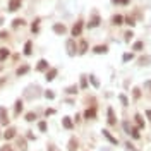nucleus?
<instances>
[{"label":"nucleus","mask_w":151,"mask_h":151,"mask_svg":"<svg viewBox=\"0 0 151 151\" xmlns=\"http://www.w3.org/2000/svg\"><path fill=\"white\" fill-rule=\"evenodd\" d=\"M65 48H67V55H69V57H74L76 53H77V45H76V39H74V38L67 39Z\"/></svg>","instance_id":"1"},{"label":"nucleus","mask_w":151,"mask_h":151,"mask_svg":"<svg viewBox=\"0 0 151 151\" xmlns=\"http://www.w3.org/2000/svg\"><path fill=\"white\" fill-rule=\"evenodd\" d=\"M107 122H108L110 127H117V117H115V110L112 107L107 108Z\"/></svg>","instance_id":"2"},{"label":"nucleus","mask_w":151,"mask_h":151,"mask_svg":"<svg viewBox=\"0 0 151 151\" xmlns=\"http://www.w3.org/2000/svg\"><path fill=\"white\" fill-rule=\"evenodd\" d=\"M101 134H103V137H105V139H107L110 144H113V146H117V144H118V139H117L115 136H112V132L108 131V129H103V131H101Z\"/></svg>","instance_id":"3"},{"label":"nucleus","mask_w":151,"mask_h":151,"mask_svg":"<svg viewBox=\"0 0 151 151\" xmlns=\"http://www.w3.org/2000/svg\"><path fill=\"white\" fill-rule=\"evenodd\" d=\"M82 26H84L82 19H79V21L76 22L74 26H72V36H74V39H76L77 36H81V33H82Z\"/></svg>","instance_id":"4"},{"label":"nucleus","mask_w":151,"mask_h":151,"mask_svg":"<svg viewBox=\"0 0 151 151\" xmlns=\"http://www.w3.org/2000/svg\"><path fill=\"white\" fill-rule=\"evenodd\" d=\"M17 136V129L16 127H9V129H5V132L2 134V137L5 139V141H10V139H14Z\"/></svg>","instance_id":"5"},{"label":"nucleus","mask_w":151,"mask_h":151,"mask_svg":"<svg viewBox=\"0 0 151 151\" xmlns=\"http://www.w3.org/2000/svg\"><path fill=\"white\" fill-rule=\"evenodd\" d=\"M0 124L2 125H9V113L5 107H0Z\"/></svg>","instance_id":"6"},{"label":"nucleus","mask_w":151,"mask_h":151,"mask_svg":"<svg viewBox=\"0 0 151 151\" xmlns=\"http://www.w3.org/2000/svg\"><path fill=\"white\" fill-rule=\"evenodd\" d=\"M65 31H67L65 24H62V22H55V24H53V33H55V35L62 36V35H65Z\"/></svg>","instance_id":"7"},{"label":"nucleus","mask_w":151,"mask_h":151,"mask_svg":"<svg viewBox=\"0 0 151 151\" xmlns=\"http://www.w3.org/2000/svg\"><path fill=\"white\" fill-rule=\"evenodd\" d=\"M48 69H50V64H48V60L41 58V60L38 62V65H36V71H38V72H46Z\"/></svg>","instance_id":"8"},{"label":"nucleus","mask_w":151,"mask_h":151,"mask_svg":"<svg viewBox=\"0 0 151 151\" xmlns=\"http://www.w3.org/2000/svg\"><path fill=\"white\" fill-rule=\"evenodd\" d=\"M57 74H58V69H55V67H50V69L45 72V79L50 82V81H53V79L57 77Z\"/></svg>","instance_id":"9"},{"label":"nucleus","mask_w":151,"mask_h":151,"mask_svg":"<svg viewBox=\"0 0 151 151\" xmlns=\"http://www.w3.org/2000/svg\"><path fill=\"white\" fill-rule=\"evenodd\" d=\"M62 125H64V129L72 131V129H74V120H72L71 117H67V115H65V117L62 118Z\"/></svg>","instance_id":"10"},{"label":"nucleus","mask_w":151,"mask_h":151,"mask_svg":"<svg viewBox=\"0 0 151 151\" xmlns=\"http://www.w3.org/2000/svg\"><path fill=\"white\" fill-rule=\"evenodd\" d=\"M84 118L86 120H94L96 118V107H91V108H86V112H84Z\"/></svg>","instance_id":"11"},{"label":"nucleus","mask_w":151,"mask_h":151,"mask_svg":"<svg viewBox=\"0 0 151 151\" xmlns=\"http://www.w3.org/2000/svg\"><path fill=\"white\" fill-rule=\"evenodd\" d=\"M134 122L137 124L139 129H146V122H144V118H143L141 113H134Z\"/></svg>","instance_id":"12"},{"label":"nucleus","mask_w":151,"mask_h":151,"mask_svg":"<svg viewBox=\"0 0 151 151\" xmlns=\"http://www.w3.org/2000/svg\"><path fill=\"white\" fill-rule=\"evenodd\" d=\"M100 22H101L100 16H98V14H93V17L89 19V22H88V28H89V29H93V28H98V26H100Z\"/></svg>","instance_id":"13"},{"label":"nucleus","mask_w":151,"mask_h":151,"mask_svg":"<svg viewBox=\"0 0 151 151\" xmlns=\"http://www.w3.org/2000/svg\"><path fill=\"white\" fill-rule=\"evenodd\" d=\"M29 69H31V67H29L28 64H22L21 67H17V69H16V76H17V77H21V76L28 74V72H29Z\"/></svg>","instance_id":"14"},{"label":"nucleus","mask_w":151,"mask_h":151,"mask_svg":"<svg viewBox=\"0 0 151 151\" xmlns=\"http://www.w3.org/2000/svg\"><path fill=\"white\" fill-rule=\"evenodd\" d=\"M88 52V41L86 39H81L79 46H77V55H84Z\"/></svg>","instance_id":"15"},{"label":"nucleus","mask_w":151,"mask_h":151,"mask_svg":"<svg viewBox=\"0 0 151 151\" xmlns=\"http://www.w3.org/2000/svg\"><path fill=\"white\" fill-rule=\"evenodd\" d=\"M22 110H24V101L19 98V100H16V103H14V113H16V117H17Z\"/></svg>","instance_id":"16"},{"label":"nucleus","mask_w":151,"mask_h":151,"mask_svg":"<svg viewBox=\"0 0 151 151\" xmlns=\"http://www.w3.org/2000/svg\"><path fill=\"white\" fill-rule=\"evenodd\" d=\"M77 148H79L77 137H71V139H69V148H67V151H77Z\"/></svg>","instance_id":"17"},{"label":"nucleus","mask_w":151,"mask_h":151,"mask_svg":"<svg viewBox=\"0 0 151 151\" xmlns=\"http://www.w3.org/2000/svg\"><path fill=\"white\" fill-rule=\"evenodd\" d=\"M93 52L98 53V55H101V53L105 55V53H108V46H107V45H96L93 48Z\"/></svg>","instance_id":"18"},{"label":"nucleus","mask_w":151,"mask_h":151,"mask_svg":"<svg viewBox=\"0 0 151 151\" xmlns=\"http://www.w3.org/2000/svg\"><path fill=\"white\" fill-rule=\"evenodd\" d=\"M22 53L26 57H29L31 53H33V41H26L24 43V50H22Z\"/></svg>","instance_id":"19"},{"label":"nucleus","mask_w":151,"mask_h":151,"mask_svg":"<svg viewBox=\"0 0 151 151\" xmlns=\"http://www.w3.org/2000/svg\"><path fill=\"white\" fill-rule=\"evenodd\" d=\"M19 7H21V2H19V0H10V2H9V10H10V12H16Z\"/></svg>","instance_id":"20"},{"label":"nucleus","mask_w":151,"mask_h":151,"mask_svg":"<svg viewBox=\"0 0 151 151\" xmlns=\"http://www.w3.org/2000/svg\"><path fill=\"white\" fill-rule=\"evenodd\" d=\"M65 93H67V94H77V93H79V86H77V84H71V86H67V88H65Z\"/></svg>","instance_id":"21"},{"label":"nucleus","mask_w":151,"mask_h":151,"mask_svg":"<svg viewBox=\"0 0 151 151\" xmlns=\"http://www.w3.org/2000/svg\"><path fill=\"white\" fill-rule=\"evenodd\" d=\"M112 24H113V26H122V24H124V17H122L120 14L113 16V17H112Z\"/></svg>","instance_id":"22"},{"label":"nucleus","mask_w":151,"mask_h":151,"mask_svg":"<svg viewBox=\"0 0 151 151\" xmlns=\"http://www.w3.org/2000/svg\"><path fill=\"white\" fill-rule=\"evenodd\" d=\"M132 50H134V52H143V50H144V41H141V39L136 41V43L132 45Z\"/></svg>","instance_id":"23"},{"label":"nucleus","mask_w":151,"mask_h":151,"mask_svg":"<svg viewBox=\"0 0 151 151\" xmlns=\"http://www.w3.org/2000/svg\"><path fill=\"white\" fill-rule=\"evenodd\" d=\"M88 88V76L82 74L81 76V81H79V89H86Z\"/></svg>","instance_id":"24"},{"label":"nucleus","mask_w":151,"mask_h":151,"mask_svg":"<svg viewBox=\"0 0 151 151\" xmlns=\"http://www.w3.org/2000/svg\"><path fill=\"white\" fill-rule=\"evenodd\" d=\"M139 131H141V129H139L137 125L131 129V137H132V139H136V141H137V139H141V134H139Z\"/></svg>","instance_id":"25"},{"label":"nucleus","mask_w":151,"mask_h":151,"mask_svg":"<svg viewBox=\"0 0 151 151\" xmlns=\"http://www.w3.org/2000/svg\"><path fill=\"white\" fill-rule=\"evenodd\" d=\"M88 79H89V82L93 84V88H96V89L100 88V81H98V77H96L94 74H89L88 76Z\"/></svg>","instance_id":"26"},{"label":"nucleus","mask_w":151,"mask_h":151,"mask_svg":"<svg viewBox=\"0 0 151 151\" xmlns=\"http://www.w3.org/2000/svg\"><path fill=\"white\" fill-rule=\"evenodd\" d=\"M10 55V52H9V48H5V46H2L0 48V62H3L7 57Z\"/></svg>","instance_id":"27"},{"label":"nucleus","mask_w":151,"mask_h":151,"mask_svg":"<svg viewBox=\"0 0 151 151\" xmlns=\"http://www.w3.org/2000/svg\"><path fill=\"white\" fill-rule=\"evenodd\" d=\"M141 96H143V91H141V88H139V86L132 88V98H134V100H139Z\"/></svg>","instance_id":"28"},{"label":"nucleus","mask_w":151,"mask_h":151,"mask_svg":"<svg viewBox=\"0 0 151 151\" xmlns=\"http://www.w3.org/2000/svg\"><path fill=\"white\" fill-rule=\"evenodd\" d=\"M17 146L21 151H28V146H26V139L24 137H17Z\"/></svg>","instance_id":"29"},{"label":"nucleus","mask_w":151,"mask_h":151,"mask_svg":"<svg viewBox=\"0 0 151 151\" xmlns=\"http://www.w3.org/2000/svg\"><path fill=\"white\" fill-rule=\"evenodd\" d=\"M24 118H26V122H35L38 117H36V113L35 112H28L26 115H24Z\"/></svg>","instance_id":"30"},{"label":"nucleus","mask_w":151,"mask_h":151,"mask_svg":"<svg viewBox=\"0 0 151 151\" xmlns=\"http://www.w3.org/2000/svg\"><path fill=\"white\" fill-rule=\"evenodd\" d=\"M118 100H120V103H122V107H129V98L125 96L124 93L118 94Z\"/></svg>","instance_id":"31"},{"label":"nucleus","mask_w":151,"mask_h":151,"mask_svg":"<svg viewBox=\"0 0 151 151\" xmlns=\"http://www.w3.org/2000/svg\"><path fill=\"white\" fill-rule=\"evenodd\" d=\"M122 127H124V132H125V134H129V136H131L132 125L129 124V120H124V122H122Z\"/></svg>","instance_id":"32"},{"label":"nucleus","mask_w":151,"mask_h":151,"mask_svg":"<svg viewBox=\"0 0 151 151\" xmlns=\"http://www.w3.org/2000/svg\"><path fill=\"white\" fill-rule=\"evenodd\" d=\"M24 24H26V21H24V19L21 17V19H14V21H12V26H14V28H19V26H24Z\"/></svg>","instance_id":"33"},{"label":"nucleus","mask_w":151,"mask_h":151,"mask_svg":"<svg viewBox=\"0 0 151 151\" xmlns=\"http://www.w3.org/2000/svg\"><path fill=\"white\" fill-rule=\"evenodd\" d=\"M45 98H46V100H53V98H55V93H53V89H46V91H45Z\"/></svg>","instance_id":"34"},{"label":"nucleus","mask_w":151,"mask_h":151,"mask_svg":"<svg viewBox=\"0 0 151 151\" xmlns=\"http://www.w3.org/2000/svg\"><path fill=\"white\" fill-rule=\"evenodd\" d=\"M38 29H39V19L33 21V24H31V31L33 33H38Z\"/></svg>","instance_id":"35"},{"label":"nucleus","mask_w":151,"mask_h":151,"mask_svg":"<svg viewBox=\"0 0 151 151\" xmlns=\"http://www.w3.org/2000/svg\"><path fill=\"white\" fill-rule=\"evenodd\" d=\"M38 129H39V132H46V122L45 120H39L38 122Z\"/></svg>","instance_id":"36"},{"label":"nucleus","mask_w":151,"mask_h":151,"mask_svg":"<svg viewBox=\"0 0 151 151\" xmlns=\"http://www.w3.org/2000/svg\"><path fill=\"white\" fill-rule=\"evenodd\" d=\"M134 58V55L132 53H124V57H122V62H129V60H132Z\"/></svg>","instance_id":"37"},{"label":"nucleus","mask_w":151,"mask_h":151,"mask_svg":"<svg viewBox=\"0 0 151 151\" xmlns=\"http://www.w3.org/2000/svg\"><path fill=\"white\" fill-rule=\"evenodd\" d=\"M46 151H60V150H58V146H55V144H48Z\"/></svg>","instance_id":"38"},{"label":"nucleus","mask_w":151,"mask_h":151,"mask_svg":"<svg viewBox=\"0 0 151 151\" xmlns=\"http://www.w3.org/2000/svg\"><path fill=\"white\" fill-rule=\"evenodd\" d=\"M26 137H28L29 141H35V139H36V136H35V134H33L31 131H28V134H26Z\"/></svg>","instance_id":"39"},{"label":"nucleus","mask_w":151,"mask_h":151,"mask_svg":"<svg viewBox=\"0 0 151 151\" xmlns=\"http://www.w3.org/2000/svg\"><path fill=\"white\" fill-rule=\"evenodd\" d=\"M0 151H14V148L9 146V144H5V146H0Z\"/></svg>","instance_id":"40"},{"label":"nucleus","mask_w":151,"mask_h":151,"mask_svg":"<svg viewBox=\"0 0 151 151\" xmlns=\"http://www.w3.org/2000/svg\"><path fill=\"white\" fill-rule=\"evenodd\" d=\"M124 36H125V41H131L132 36H134V33H132V31H127V33H125Z\"/></svg>","instance_id":"41"},{"label":"nucleus","mask_w":151,"mask_h":151,"mask_svg":"<svg viewBox=\"0 0 151 151\" xmlns=\"http://www.w3.org/2000/svg\"><path fill=\"white\" fill-rule=\"evenodd\" d=\"M124 21H125V24H129L131 28H132V26H134V24H136V22H134V19H132V17H125V19H124Z\"/></svg>","instance_id":"42"},{"label":"nucleus","mask_w":151,"mask_h":151,"mask_svg":"<svg viewBox=\"0 0 151 151\" xmlns=\"http://www.w3.org/2000/svg\"><path fill=\"white\" fill-rule=\"evenodd\" d=\"M113 3H122V5H127L129 3V0H112Z\"/></svg>","instance_id":"43"},{"label":"nucleus","mask_w":151,"mask_h":151,"mask_svg":"<svg viewBox=\"0 0 151 151\" xmlns=\"http://www.w3.org/2000/svg\"><path fill=\"white\" fill-rule=\"evenodd\" d=\"M53 113H55L53 108H46V110H45V115H46V117H48V115H53Z\"/></svg>","instance_id":"44"},{"label":"nucleus","mask_w":151,"mask_h":151,"mask_svg":"<svg viewBox=\"0 0 151 151\" xmlns=\"http://www.w3.org/2000/svg\"><path fill=\"white\" fill-rule=\"evenodd\" d=\"M7 36H9V33H7V31H0V39H5Z\"/></svg>","instance_id":"45"},{"label":"nucleus","mask_w":151,"mask_h":151,"mask_svg":"<svg viewBox=\"0 0 151 151\" xmlns=\"http://www.w3.org/2000/svg\"><path fill=\"white\" fill-rule=\"evenodd\" d=\"M144 113H146V117H148V120H150V122H151V108H148V110H146V112H144Z\"/></svg>","instance_id":"46"},{"label":"nucleus","mask_w":151,"mask_h":151,"mask_svg":"<svg viewBox=\"0 0 151 151\" xmlns=\"http://www.w3.org/2000/svg\"><path fill=\"white\" fill-rule=\"evenodd\" d=\"M72 120H74V122H81V115H77V113H76V117L72 118Z\"/></svg>","instance_id":"47"},{"label":"nucleus","mask_w":151,"mask_h":151,"mask_svg":"<svg viewBox=\"0 0 151 151\" xmlns=\"http://www.w3.org/2000/svg\"><path fill=\"white\" fill-rule=\"evenodd\" d=\"M2 69H3V67H2V65H0V71H2Z\"/></svg>","instance_id":"48"},{"label":"nucleus","mask_w":151,"mask_h":151,"mask_svg":"<svg viewBox=\"0 0 151 151\" xmlns=\"http://www.w3.org/2000/svg\"><path fill=\"white\" fill-rule=\"evenodd\" d=\"M19 2H21V0H19Z\"/></svg>","instance_id":"49"},{"label":"nucleus","mask_w":151,"mask_h":151,"mask_svg":"<svg viewBox=\"0 0 151 151\" xmlns=\"http://www.w3.org/2000/svg\"><path fill=\"white\" fill-rule=\"evenodd\" d=\"M0 136H2V134H0Z\"/></svg>","instance_id":"50"}]
</instances>
